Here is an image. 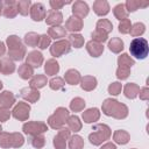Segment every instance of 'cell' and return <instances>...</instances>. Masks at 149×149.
Instances as JSON below:
<instances>
[{
  "label": "cell",
  "mask_w": 149,
  "mask_h": 149,
  "mask_svg": "<svg viewBox=\"0 0 149 149\" xmlns=\"http://www.w3.org/2000/svg\"><path fill=\"white\" fill-rule=\"evenodd\" d=\"M129 51H130V55L133 57H135L137 59H144L149 52L148 41L143 37H135L130 42Z\"/></svg>",
  "instance_id": "6da1fadb"
},
{
  "label": "cell",
  "mask_w": 149,
  "mask_h": 149,
  "mask_svg": "<svg viewBox=\"0 0 149 149\" xmlns=\"http://www.w3.org/2000/svg\"><path fill=\"white\" fill-rule=\"evenodd\" d=\"M31 16L35 21H41L44 17V6L42 3H34L31 7Z\"/></svg>",
  "instance_id": "7a4b0ae2"
},
{
  "label": "cell",
  "mask_w": 149,
  "mask_h": 149,
  "mask_svg": "<svg viewBox=\"0 0 149 149\" xmlns=\"http://www.w3.org/2000/svg\"><path fill=\"white\" fill-rule=\"evenodd\" d=\"M58 50H62V54H64V52H69L70 51V48H69V43L68 42H65V41H63V42H58V43H55L54 45H52V49H51V52H52V55H57V52H58Z\"/></svg>",
  "instance_id": "3957f363"
},
{
  "label": "cell",
  "mask_w": 149,
  "mask_h": 149,
  "mask_svg": "<svg viewBox=\"0 0 149 149\" xmlns=\"http://www.w3.org/2000/svg\"><path fill=\"white\" fill-rule=\"evenodd\" d=\"M28 62L33 64V66L35 68H38L41 62H42V55L37 51H34V52H30L28 55Z\"/></svg>",
  "instance_id": "277c9868"
},
{
  "label": "cell",
  "mask_w": 149,
  "mask_h": 149,
  "mask_svg": "<svg viewBox=\"0 0 149 149\" xmlns=\"http://www.w3.org/2000/svg\"><path fill=\"white\" fill-rule=\"evenodd\" d=\"M108 5H107V2H102V1H98V2H95L94 3V10H95V13L97 14H99V15H105V14H107L108 13Z\"/></svg>",
  "instance_id": "5b68a950"
},
{
  "label": "cell",
  "mask_w": 149,
  "mask_h": 149,
  "mask_svg": "<svg viewBox=\"0 0 149 149\" xmlns=\"http://www.w3.org/2000/svg\"><path fill=\"white\" fill-rule=\"evenodd\" d=\"M109 49L111 50H113L114 52H118L119 50H122V48H123V43H122V41H120V40H118V38H114V40H112L111 42H109Z\"/></svg>",
  "instance_id": "8992f818"
},
{
  "label": "cell",
  "mask_w": 149,
  "mask_h": 149,
  "mask_svg": "<svg viewBox=\"0 0 149 149\" xmlns=\"http://www.w3.org/2000/svg\"><path fill=\"white\" fill-rule=\"evenodd\" d=\"M48 23H52V22H57V23H61L62 22V14L61 13H55V12H51L48 16V20H47Z\"/></svg>",
  "instance_id": "52a82bcc"
},
{
  "label": "cell",
  "mask_w": 149,
  "mask_h": 149,
  "mask_svg": "<svg viewBox=\"0 0 149 149\" xmlns=\"http://www.w3.org/2000/svg\"><path fill=\"white\" fill-rule=\"evenodd\" d=\"M20 73H21V77H22L23 79H27V78H29V77L33 74V71H31V69L28 68L27 64H23V65L21 66V69H20Z\"/></svg>",
  "instance_id": "ba28073f"
},
{
  "label": "cell",
  "mask_w": 149,
  "mask_h": 149,
  "mask_svg": "<svg viewBox=\"0 0 149 149\" xmlns=\"http://www.w3.org/2000/svg\"><path fill=\"white\" fill-rule=\"evenodd\" d=\"M70 40L74 43L76 48H80V42L83 41L81 40V36H79V35H71L70 36Z\"/></svg>",
  "instance_id": "9c48e42d"
},
{
  "label": "cell",
  "mask_w": 149,
  "mask_h": 149,
  "mask_svg": "<svg viewBox=\"0 0 149 149\" xmlns=\"http://www.w3.org/2000/svg\"><path fill=\"white\" fill-rule=\"evenodd\" d=\"M120 85L118 84V83H114L112 86H109V92H111V94H118L119 93V91H120Z\"/></svg>",
  "instance_id": "30bf717a"
},
{
  "label": "cell",
  "mask_w": 149,
  "mask_h": 149,
  "mask_svg": "<svg viewBox=\"0 0 149 149\" xmlns=\"http://www.w3.org/2000/svg\"><path fill=\"white\" fill-rule=\"evenodd\" d=\"M42 37H43V41L41 42L40 48H41V49H45V48H47V45L49 44V41H50V40H49V37H48V36H45V35H43Z\"/></svg>",
  "instance_id": "8fae6325"
},
{
  "label": "cell",
  "mask_w": 149,
  "mask_h": 149,
  "mask_svg": "<svg viewBox=\"0 0 149 149\" xmlns=\"http://www.w3.org/2000/svg\"><path fill=\"white\" fill-rule=\"evenodd\" d=\"M127 24H129V23H128V21H125L123 23H121V24L119 26V30H120V31H122V33H127V31H128V30H127V28H126V27H127Z\"/></svg>",
  "instance_id": "7c38bea8"
},
{
  "label": "cell",
  "mask_w": 149,
  "mask_h": 149,
  "mask_svg": "<svg viewBox=\"0 0 149 149\" xmlns=\"http://www.w3.org/2000/svg\"><path fill=\"white\" fill-rule=\"evenodd\" d=\"M2 5H3V3H2V2L0 1V12H1V8H2Z\"/></svg>",
  "instance_id": "4fadbf2b"
}]
</instances>
